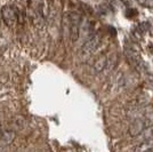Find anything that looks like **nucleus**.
Instances as JSON below:
<instances>
[{"label": "nucleus", "mask_w": 153, "mask_h": 152, "mask_svg": "<svg viewBox=\"0 0 153 152\" xmlns=\"http://www.w3.org/2000/svg\"><path fill=\"white\" fill-rule=\"evenodd\" d=\"M152 126V119H150V117H143V118H137L136 120H134L128 129V133L130 136L136 137L140 136V134L147 127Z\"/></svg>", "instance_id": "nucleus-1"}, {"label": "nucleus", "mask_w": 153, "mask_h": 152, "mask_svg": "<svg viewBox=\"0 0 153 152\" xmlns=\"http://www.w3.org/2000/svg\"><path fill=\"white\" fill-rule=\"evenodd\" d=\"M101 39H102V37H101V34H98V33H97V34H94L91 38L88 39V40L83 44L82 47H81V51H80L81 56L87 57V56H89V55H91V54L97 49V47L100 46Z\"/></svg>", "instance_id": "nucleus-2"}, {"label": "nucleus", "mask_w": 153, "mask_h": 152, "mask_svg": "<svg viewBox=\"0 0 153 152\" xmlns=\"http://www.w3.org/2000/svg\"><path fill=\"white\" fill-rule=\"evenodd\" d=\"M69 16V23H70V36L71 41L76 42L79 38V30H80V15L76 12L68 15Z\"/></svg>", "instance_id": "nucleus-3"}, {"label": "nucleus", "mask_w": 153, "mask_h": 152, "mask_svg": "<svg viewBox=\"0 0 153 152\" xmlns=\"http://www.w3.org/2000/svg\"><path fill=\"white\" fill-rule=\"evenodd\" d=\"M1 15H2V19L5 21L8 26H12L17 21V12L15 10V8L12 6H4L1 9Z\"/></svg>", "instance_id": "nucleus-4"}, {"label": "nucleus", "mask_w": 153, "mask_h": 152, "mask_svg": "<svg viewBox=\"0 0 153 152\" xmlns=\"http://www.w3.org/2000/svg\"><path fill=\"white\" fill-rule=\"evenodd\" d=\"M153 150V139L142 141L135 148L134 152H151Z\"/></svg>", "instance_id": "nucleus-5"}, {"label": "nucleus", "mask_w": 153, "mask_h": 152, "mask_svg": "<svg viewBox=\"0 0 153 152\" xmlns=\"http://www.w3.org/2000/svg\"><path fill=\"white\" fill-rule=\"evenodd\" d=\"M105 66H106V56L102 55L96 60V62L93 65V71H94V73H101L103 70L105 69Z\"/></svg>", "instance_id": "nucleus-6"}, {"label": "nucleus", "mask_w": 153, "mask_h": 152, "mask_svg": "<svg viewBox=\"0 0 153 152\" xmlns=\"http://www.w3.org/2000/svg\"><path fill=\"white\" fill-rule=\"evenodd\" d=\"M15 139V133L13 130H6L1 134V137H0V143L2 146H7L8 144H10Z\"/></svg>", "instance_id": "nucleus-7"}, {"label": "nucleus", "mask_w": 153, "mask_h": 152, "mask_svg": "<svg viewBox=\"0 0 153 152\" xmlns=\"http://www.w3.org/2000/svg\"><path fill=\"white\" fill-rule=\"evenodd\" d=\"M142 141H147V139H153V126H150L145 128L142 133L140 134Z\"/></svg>", "instance_id": "nucleus-8"}, {"label": "nucleus", "mask_w": 153, "mask_h": 152, "mask_svg": "<svg viewBox=\"0 0 153 152\" xmlns=\"http://www.w3.org/2000/svg\"><path fill=\"white\" fill-rule=\"evenodd\" d=\"M115 63H117V55H115L114 53H111L110 54V56L106 57V69L110 71V70H112L114 68Z\"/></svg>", "instance_id": "nucleus-9"}, {"label": "nucleus", "mask_w": 153, "mask_h": 152, "mask_svg": "<svg viewBox=\"0 0 153 152\" xmlns=\"http://www.w3.org/2000/svg\"><path fill=\"white\" fill-rule=\"evenodd\" d=\"M140 6L146 8H153V0H136Z\"/></svg>", "instance_id": "nucleus-10"}, {"label": "nucleus", "mask_w": 153, "mask_h": 152, "mask_svg": "<svg viewBox=\"0 0 153 152\" xmlns=\"http://www.w3.org/2000/svg\"><path fill=\"white\" fill-rule=\"evenodd\" d=\"M134 15H137V10H135L134 8H128L127 12H126V16L130 19V17H133Z\"/></svg>", "instance_id": "nucleus-11"}, {"label": "nucleus", "mask_w": 153, "mask_h": 152, "mask_svg": "<svg viewBox=\"0 0 153 152\" xmlns=\"http://www.w3.org/2000/svg\"><path fill=\"white\" fill-rule=\"evenodd\" d=\"M0 152H7V146L0 145Z\"/></svg>", "instance_id": "nucleus-12"}, {"label": "nucleus", "mask_w": 153, "mask_h": 152, "mask_svg": "<svg viewBox=\"0 0 153 152\" xmlns=\"http://www.w3.org/2000/svg\"><path fill=\"white\" fill-rule=\"evenodd\" d=\"M149 49H150V51L153 54V44H151L150 46H149Z\"/></svg>", "instance_id": "nucleus-13"}, {"label": "nucleus", "mask_w": 153, "mask_h": 152, "mask_svg": "<svg viewBox=\"0 0 153 152\" xmlns=\"http://www.w3.org/2000/svg\"><path fill=\"white\" fill-rule=\"evenodd\" d=\"M0 134H1V124H0Z\"/></svg>", "instance_id": "nucleus-14"}, {"label": "nucleus", "mask_w": 153, "mask_h": 152, "mask_svg": "<svg viewBox=\"0 0 153 152\" xmlns=\"http://www.w3.org/2000/svg\"><path fill=\"white\" fill-rule=\"evenodd\" d=\"M151 152H153V151H151Z\"/></svg>", "instance_id": "nucleus-15"}]
</instances>
